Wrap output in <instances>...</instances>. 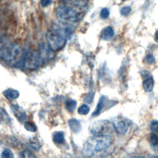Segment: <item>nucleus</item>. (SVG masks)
<instances>
[{"label": "nucleus", "mask_w": 158, "mask_h": 158, "mask_svg": "<svg viewBox=\"0 0 158 158\" xmlns=\"http://www.w3.org/2000/svg\"><path fill=\"white\" fill-rule=\"evenodd\" d=\"M154 41L156 43H158V30H156L154 33Z\"/></svg>", "instance_id": "c756f323"}, {"label": "nucleus", "mask_w": 158, "mask_h": 158, "mask_svg": "<svg viewBox=\"0 0 158 158\" xmlns=\"http://www.w3.org/2000/svg\"><path fill=\"white\" fill-rule=\"evenodd\" d=\"M150 129L152 133H158V120H154L150 125Z\"/></svg>", "instance_id": "5701e85b"}, {"label": "nucleus", "mask_w": 158, "mask_h": 158, "mask_svg": "<svg viewBox=\"0 0 158 158\" xmlns=\"http://www.w3.org/2000/svg\"><path fill=\"white\" fill-rule=\"evenodd\" d=\"M53 141L57 144H62L64 141V135L62 132L57 131L52 136Z\"/></svg>", "instance_id": "f3484780"}, {"label": "nucleus", "mask_w": 158, "mask_h": 158, "mask_svg": "<svg viewBox=\"0 0 158 158\" xmlns=\"http://www.w3.org/2000/svg\"><path fill=\"white\" fill-rule=\"evenodd\" d=\"M46 40L47 44L54 51L62 49L67 42V38L57 27L47 33Z\"/></svg>", "instance_id": "20e7f679"}, {"label": "nucleus", "mask_w": 158, "mask_h": 158, "mask_svg": "<svg viewBox=\"0 0 158 158\" xmlns=\"http://www.w3.org/2000/svg\"><path fill=\"white\" fill-rule=\"evenodd\" d=\"M122 1H126V0H122Z\"/></svg>", "instance_id": "7c9ffc66"}, {"label": "nucleus", "mask_w": 158, "mask_h": 158, "mask_svg": "<svg viewBox=\"0 0 158 158\" xmlns=\"http://www.w3.org/2000/svg\"><path fill=\"white\" fill-rule=\"evenodd\" d=\"M90 110L89 107L87 104L81 105L78 109V113L80 115H86Z\"/></svg>", "instance_id": "6ab92c4d"}, {"label": "nucleus", "mask_w": 158, "mask_h": 158, "mask_svg": "<svg viewBox=\"0 0 158 158\" xmlns=\"http://www.w3.org/2000/svg\"><path fill=\"white\" fill-rule=\"evenodd\" d=\"M107 101V99L105 96H102L101 97V98L98 102V104L96 107V109L92 114L93 116H97L100 114V113L101 112V111L102 110V109L106 105Z\"/></svg>", "instance_id": "1a4fd4ad"}, {"label": "nucleus", "mask_w": 158, "mask_h": 158, "mask_svg": "<svg viewBox=\"0 0 158 158\" xmlns=\"http://www.w3.org/2000/svg\"><path fill=\"white\" fill-rule=\"evenodd\" d=\"M149 144L153 151L158 152V135L152 133L149 138Z\"/></svg>", "instance_id": "f8f14e48"}, {"label": "nucleus", "mask_w": 158, "mask_h": 158, "mask_svg": "<svg viewBox=\"0 0 158 158\" xmlns=\"http://www.w3.org/2000/svg\"><path fill=\"white\" fill-rule=\"evenodd\" d=\"M38 51L43 64H46L49 62L55 57V51H53L48 44H41Z\"/></svg>", "instance_id": "0eeeda50"}, {"label": "nucleus", "mask_w": 158, "mask_h": 158, "mask_svg": "<svg viewBox=\"0 0 158 158\" xmlns=\"http://www.w3.org/2000/svg\"><path fill=\"white\" fill-rule=\"evenodd\" d=\"M30 144L31 145V146L35 150H38L39 149L41 146V144L40 143V142L39 141V140L38 139H36V138H33L30 139Z\"/></svg>", "instance_id": "aec40b11"}, {"label": "nucleus", "mask_w": 158, "mask_h": 158, "mask_svg": "<svg viewBox=\"0 0 158 158\" xmlns=\"http://www.w3.org/2000/svg\"><path fill=\"white\" fill-rule=\"evenodd\" d=\"M89 130L93 135H110L115 131L113 122L107 120L93 122L89 125Z\"/></svg>", "instance_id": "39448f33"}, {"label": "nucleus", "mask_w": 158, "mask_h": 158, "mask_svg": "<svg viewBox=\"0 0 158 158\" xmlns=\"http://www.w3.org/2000/svg\"><path fill=\"white\" fill-rule=\"evenodd\" d=\"M141 75L142 76V77L143 78H146L147 77H150V75H149V73L146 71V70H143L141 72Z\"/></svg>", "instance_id": "c85d7f7f"}, {"label": "nucleus", "mask_w": 158, "mask_h": 158, "mask_svg": "<svg viewBox=\"0 0 158 158\" xmlns=\"http://www.w3.org/2000/svg\"><path fill=\"white\" fill-rule=\"evenodd\" d=\"M40 2L43 7H47L52 3V0H41Z\"/></svg>", "instance_id": "cd10ccee"}, {"label": "nucleus", "mask_w": 158, "mask_h": 158, "mask_svg": "<svg viewBox=\"0 0 158 158\" xmlns=\"http://www.w3.org/2000/svg\"><path fill=\"white\" fill-rule=\"evenodd\" d=\"M77 106V102L74 100L70 99L66 102V108L70 112H73Z\"/></svg>", "instance_id": "a211bd4d"}, {"label": "nucleus", "mask_w": 158, "mask_h": 158, "mask_svg": "<svg viewBox=\"0 0 158 158\" xmlns=\"http://www.w3.org/2000/svg\"><path fill=\"white\" fill-rule=\"evenodd\" d=\"M43 64L38 51L31 50L28 51L23 60L24 67L29 70L36 69Z\"/></svg>", "instance_id": "423d86ee"}, {"label": "nucleus", "mask_w": 158, "mask_h": 158, "mask_svg": "<svg viewBox=\"0 0 158 158\" xmlns=\"http://www.w3.org/2000/svg\"><path fill=\"white\" fill-rule=\"evenodd\" d=\"M12 110H13L16 117L20 121H23L25 119V112L20 108L18 106H14Z\"/></svg>", "instance_id": "dca6fc26"}, {"label": "nucleus", "mask_w": 158, "mask_h": 158, "mask_svg": "<svg viewBox=\"0 0 158 158\" xmlns=\"http://www.w3.org/2000/svg\"><path fill=\"white\" fill-rule=\"evenodd\" d=\"M24 127L27 130H28L29 131H31V132L35 131L37 129V127L35 125V124H34L33 123L30 122H26L24 124Z\"/></svg>", "instance_id": "412c9836"}, {"label": "nucleus", "mask_w": 158, "mask_h": 158, "mask_svg": "<svg viewBox=\"0 0 158 158\" xmlns=\"http://www.w3.org/2000/svg\"><path fill=\"white\" fill-rule=\"evenodd\" d=\"M154 85V81L152 77H149L144 78L143 81V87L146 92H151L153 89Z\"/></svg>", "instance_id": "9d476101"}, {"label": "nucleus", "mask_w": 158, "mask_h": 158, "mask_svg": "<svg viewBox=\"0 0 158 158\" xmlns=\"http://www.w3.org/2000/svg\"><path fill=\"white\" fill-rule=\"evenodd\" d=\"M131 11V8L130 6H124L120 9V13L123 16L127 17L129 15Z\"/></svg>", "instance_id": "4be33fe9"}, {"label": "nucleus", "mask_w": 158, "mask_h": 158, "mask_svg": "<svg viewBox=\"0 0 158 158\" xmlns=\"http://www.w3.org/2000/svg\"><path fill=\"white\" fill-rule=\"evenodd\" d=\"M21 157H35V156L33 155L28 150H24L21 153Z\"/></svg>", "instance_id": "bb28decb"}, {"label": "nucleus", "mask_w": 158, "mask_h": 158, "mask_svg": "<svg viewBox=\"0 0 158 158\" xmlns=\"http://www.w3.org/2000/svg\"><path fill=\"white\" fill-rule=\"evenodd\" d=\"M3 94L4 96L10 101H12L14 99H17L19 96V92L17 90L14 89H6Z\"/></svg>", "instance_id": "ddd939ff"}, {"label": "nucleus", "mask_w": 158, "mask_h": 158, "mask_svg": "<svg viewBox=\"0 0 158 158\" xmlns=\"http://www.w3.org/2000/svg\"><path fill=\"white\" fill-rule=\"evenodd\" d=\"M114 31L113 28L110 26H107L102 30L101 37L104 40H109L114 36Z\"/></svg>", "instance_id": "9b49d317"}, {"label": "nucleus", "mask_w": 158, "mask_h": 158, "mask_svg": "<svg viewBox=\"0 0 158 158\" xmlns=\"http://www.w3.org/2000/svg\"><path fill=\"white\" fill-rule=\"evenodd\" d=\"M109 14H110L109 10L107 8H106V7L102 9L101 12H100V17L102 19H107L109 17Z\"/></svg>", "instance_id": "b1692460"}, {"label": "nucleus", "mask_w": 158, "mask_h": 158, "mask_svg": "<svg viewBox=\"0 0 158 158\" xmlns=\"http://www.w3.org/2000/svg\"><path fill=\"white\" fill-rule=\"evenodd\" d=\"M144 60L149 64H152L154 63H155V57H154V56L151 54H147L145 57H144Z\"/></svg>", "instance_id": "a878e982"}, {"label": "nucleus", "mask_w": 158, "mask_h": 158, "mask_svg": "<svg viewBox=\"0 0 158 158\" xmlns=\"http://www.w3.org/2000/svg\"><path fill=\"white\" fill-rule=\"evenodd\" d=\"M81 8L65 4L57 7L56 16L61 24L67 26L72 25L81 18Z\"/></svg>", "instance_id": "f03ea898"}, {"label": "nucleus", "mask_w": 158, "mask_h": 158, "mask_svg": "<svg viewBox=\"0 0 158 158\" xmlns=\"http://www.w3.org/2000/svg\"><path fill=\"white\" fill-rule=\"evenodd\" d=\"M65 4L78 7H83L85 6L89 0H63Z\"/></svg>", "instance_id": "4468645a"}, {"label": "nucleus", "mask_w": 158, "mask_h": 158, "mask_svg": "<svg viewBox=\"0 0 158 158\" xmlns=\"http://www.w3.org/2000/svg\"><path fill=\"white\" fill-rule=\"evenodd\" d=\"M112 143L110 135H94L85 143L82 152L85 156L90 157L96 155L108 148Z\"/></svg>", "instance_id": "f257e3e1"}, {"label": "nucleus", "mask_w": 158, "mask_h": 158, "mask_svg": "<svg viewBox=\"0 0 158 158\" xmlns=\"http://www.w3.org/2000/svg\"><path fill=\"white\" fill-rule=\"evenodd\" d=\"M22 56V49L19 46L0 39V58L10 63H16Z\"/></svg>", "instance_id": "7ed1b4c3"}, {"label": "nucleus", "mask_w": 158, "mask_h": 158, "mask_svg": "<svg viewBox=\"0 0 158 158\" xmlns=\"http://www.w3.org/2000/svg\"><path fill=\"white\" fill-rule=\"evenodd\" d=\"M1 157L4 158H11V157H14V156L12 152L10 149H5L2 152Z\"/></svg>", "instance_id": "393cba45"}, {"label": "nucleus", "mask_w": 158, "mask_h": 158, "mask_svg": "<svg viewBox=\"0 0 158 158\" xmlns=\"http://www.w3.org/2000/svg\"><path fill=\"white\" fill-rule=\"evenodd\" d=\"M113 124L115 127V131L119 135H125L128 131V125L125 120L117 118L114 122Z\"/></svg>", "instance_id": "6e6552de"}, {"label": "nucleus", "mask_w": 158, "mask_h": 158, "mask_svg": "<svg viewBox=\"0 0 158 158\" xmlns=\"http://www.w3.org/2000/svg\"><path fill=\"white\" fill-rule=\"evenodd\" d=\"M69 127H70L71 130L75 133L80 132L81 129V127L80 122L75 118H72V119L69 120Z\"/></svg>", "instance_id": "2eb2a0df"}]
</instances>
